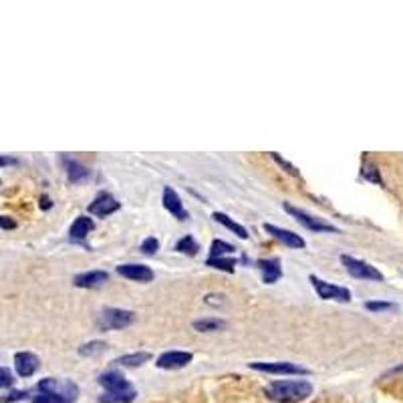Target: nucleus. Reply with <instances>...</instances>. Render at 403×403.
Masks as SVG:
<instances>
[{"instance_id":"obj_1","label":"nucleus","mask_w":403,"mask_h":403,"mask_svg":"<svg viewBox=\"0 0 403 403\" xmlns=\"http://www.w3.org/2000/svg\"><path fill=\"white\" fill-rule=\"evenodd\" d=\"M264 393L276 403H297L313 393V385L308 381H273Z\"/></svg>"},{"instance_id":"obj_2","label":"nucleus","mask_w":403,"mask_h":403,"mask_svg":"<svg viewBox=\"0 0 403 403\" xmlns=\"http://www.w3.org/2000/svg\"><path fill=\"white\" fill-rule=\"evenodd\" d=\"M341 262H343L345 271L351 274L353 278H361V281H373V283H383V274L371 266L369 262L359 261L355 256H349V254H343L341 256Z\"/></svg>"},{"instance_id":"obj_3","label":"nucleus","mask_w":403,"mask_h":403,"mask_svg":"<svg viewBox=\"0 0 403 403\" xmlns=\"http://www.w3.org/2000/svg\"><path fill=\"white\" fill-rule=\"evenodd\" d=\"M283 208L297 220L298 224H303L305 228H308V230H313V232H331V234H339V228H335V226L329 224V222H325V220H320V218L305 212V210H300V208H295V206H291V204H286V202L283 204Z\"/></svg>"},{"instance_id":"obj_4","label":"nucleus","mask_w":403,"mask_h":403,"mask_svg":"<svg viewBox=\"0 0 403 403\" xmlns=\"http://www.w3.org/2000/svg\"><path fill=\"white\" fill-rule=\"evenodd\" d=\"M308 281H310L313 288L317 291V295H319L323 300H337V303H349V300H351V291L345 288V286L331 285V283L323 281V278L315 276V274H310Z\"/></svg>"},{"instance_id":"obj_5","label":"nucleus","mask_w":403,"mask_h":403,"mask_svg":"<svg viewBox=\"0 0 403 403\" xmlns=\"http://www.w3.org/2000/svg\"><path fill=\"white\" fill-rule=\"evenodd\" d=\"M250 369L261 371V373H273V375H308L310 373L308 369L295 365L291 361H276V363L256 361V363H250Z\"/></svg>"},{"instance_id":"obj_6","label":"nucleus","mask_w":403,"mask_h":403,"mask_svg":"<svg viewBox=\"0 0 403 403\" xmlns=\"http://www.w3.org/2000/svg\"><path fill=\"white\" fill-rule=\"evenodd\" d=\"M38 392H53L59 393L63 397H67L69 402H75L79 397V387L73 383L71 380H55V377H47L36 385Z\"/></svg>"},{"instance_id":"obj_7","label":"nucleus","mask_w":403,"mask_h":403,"mask_svg":"<svg viewBox=\"0 0 403 403\" xmlns=\"http://www.w3.org/2000/svg\"><path fill=\"white\" fill-rule=\"evenodd\" d=\"M135 320V315L131 310H123V308H105L103 315H101V320L99 325L103 329H125L130 327L131 323Z\"/></svg>"},{"instance_id":"obj_8","label":"nucleus","mask_w":403,"mask_h":403,"mask_svg":"<svg viewBox=\"0 0 403 403\" xmlns=\"http://www.w3.org/2000/svg\"><path fill=\"white\" fill-rule=\"evenodd\" d=\"M262 228H264V232H266V234H271L273 238H276L278 242H283V244H285V246H288V248H305V246H307L305 238L300 236V234H295V232H291V230L278 228V226L268 224V222L262 226Z\"/></svg>"},{"instance_id":"obj_9","label":"nucleus","mask_w":403,"mask_h":403,"mask_svg":"<svg viewBox=\"0 0 403 403\" xmlns=\"http://www.w3.org/2000/svg\"><path fill=\"white\" fill-rule=\"evenodd\" d=\"M162 202H164V208H166L167 212L172 214L176 220L179 222H186L188 218H190V212L184 208V204H182V198L178 196V192L174 190V188H169L166 186L164 188V196H162Z\"/></svg>"},{"instance_id":"obj_10","label":"nucleus","mask_w":403,"mask_h":403,"mask_svg":"<svg viewBox=\"0 0 403 403\" xmlns=\"http://www.w3.org/2000/svg\"><path fill=\"white\" fill-rule=\"evenodd\" d=\"M119 208H121V204L111 194H99L95 200L87 206V212L97 218H107L109 214L117 212Z\"/></svg>"},{"instance_id":"obj_11","label":"nucleus","mask_w":403,"mask_h":403,"mask_svg":"<svg viewBox=\"0 0 403 403\" xmlns=\"http://www.w3.org/2000/svg\"><path fill=\"white\" fill-rule=\"evenodd\" d=\"M194 355L188 351H166L157 357L155 365L159 369H182L186 365H190Z\"/></svg>"},{"instance_id":"obj_12","label":"nucleus","mask_w":403,"mask_h":403,"mask_svg":"<svg viewBox=\"0 0 403 403\" xmlns=\"http://www.w3.org/2000/svg\"><path fill=\"white\" fill-rule=\"evenodd\" d=\"M117 274L135 283H152L155 276L154 271L145 264H121L117 266Z\"/></svg>"},{"instance_id":"obj_13","label":"nucleus","mask_w":403,"mask_h":403,"mask_svg":"<svg viewBox=\"0 0 403 403\" xmlns=\"http://www.w3.org/2000/svg\"><path fill=\"white\" fill-rule=\"evenodd\" d=\"M38 365H41V361H38V357H36L35 353L21 351V353L14 355V369H16V373H19L21 377H31V375H35Z\"/></svg>"},{"instance_id":"obj_14","label":"nucleus","mask_w":403,"mask_h":403,"mask_svg":"<svg viewBox=\"0 0 403 403\" xmlns=\"http://www.w3.org/2000/svg\"><path fill=\"white\" fill-rule=\"evenodd\" d=\"M256 266H258V271L262 273V281L266 285H274L283 276V266H281L278 258H258Z\"/></svg>"},{"instance_id":"obj_15","label":"nucleus","mask_w":403,"mask_h":403,"mask_svg":"<svg viewBox=\"0 0 403 403\" xmlns=\"http://www.w3.org/2000/svg\"><path fill=\"white\" fill-rule=\"evenodd\" d=\"M97 381H99V385H101L105 392H125V389H131L130 381L125 380L119 371H107V373H101Z\"/></svg>"},{"instance_id":"obj_16","label":"nucleus","mask_w":403,"mask_h":403,"mask_svg":"<svg viewBox=\"0 0 403 403\" xmlns=\"http://www.w3.org/2000/svg\"><path fill=\"white\" fill-rule=\"evenodd\" d=\"M109 281V273L105 271H89V273L77 274L73 278V285L79 286V288H97V286H103Z\"/></svg>"},{"instance_id":"obj_17","label":"nucleus","mask_w":403,"mask_h":403,"mask_svg":"<svg viewBox=\"0 0 403 403\" xmlns=\"http://www.w3.org/2000/svg\"><path fill=\"white\" fill-rule=\"evenodd\" d=\"M95 228L93 224V220L91 218H87V216H79L75 222L71 224V230H69V238H71V242H85V238L87 234L91 232Z\"/></svg>"},{"instance_id":"obj_18","label":"nucleus","mask_w":403,"mask_h":403,"mask_svg":"<svg viewBox=\"0 0 403 403\" xmlns=\"http://www.w3.org/2000/svg\"><path fill=\"white\" fill-rule=\"evenodd\" d=\"M63 164H65V169H67V178L73 184H79V182H85V179L89 178V169L83 164L71 159L69 155H63Z\"/></svg>"},{"instance_id":"obj_19","label":"nucleus","mask_w":403,"mask_h":403,"mask_svg":"<svg viewBox=\"0 0 403 403\" xmlns=\"http://www.w3.org/2000/svg\"><path fill=\"white\" fill-rule=\"evenodd\" d=\"M212 218L218 222V224H222V226H226L228 230H232L234 234H236L240 240H248V230L244 228L242 224H238V222H234L228 214H224V212H214L212 214Z\"/></svg>"},{"instance_id":"obj_20","label":"nucleus","mask_w":403,"mask_h":403,"mask_svg":"<svg viewBox=\"0 0 403 403\" xmlns=\"http://www.w3.org/2000/svg\"><path fill=\"white\" fill-rule=\"evenodd\" d=\"M135 389H125V392H105L99 395V403H131L135 399Z\"/></svg>"},{"instance_id":"obj_21","label":"nucleus","mask_w":403,"mask_h":403,"mask_svg":"<svg viewBox=\"0 0 403 403\" xmlns=\"http://www.w3.org/2000/svg\"><path fill=\"white\" fill-rule=\"evenodd\" d=\"M152 359V353L147 351H140V353H130V355H123L115 359L117 365H123V367H140L143 363H147Z\"/></svg>"},{"instance_id":"obj_22","label":"nucleus","mask_w":403,"mask_h":403,"mask_svg":"<svg viewBox=\"0 0 403 403\" xmlns=\"http://www.w3.org/2000/svg\"><path fill=\"white\" fill-rule=\"evenodd\" d=\"M198 250H200V244L196 242V238H194V236L179 238L178 244H176V252H179V254L196 256V254H198Z\"/></svg>"},{"instance_id":"obj_23","label":"nucleus","mask_w":403,"mask_h":403,"mask_svg":"<svg viewBox=\"0 0 403 403\" xmlns=\"http://www.w3.org/2000/svg\"><path fill=\"white\" fill-rule=\"evenodd\" d=\"M226 323L220 319H198L194 320V329L200 333H212V331H220L224 329Z\"/></svg>"},{"instance_id":"obj_24","label":"nucleus","mask_w":403,"mask_h":403,"mask_svg":"<svg viewBox=\"0 0 403 403\" xmlns=\"http://www.w3.org/2000/svg\"><path fill=\"white\" fill-rule=\"evenodd\" d=\"M234 250L236 248L224 240H214L212 246H210V258H224L226 254H232Z\"/></svg>"},{"instance_id":"obj_25","label":"nucleus","mask_w":403,"mask_h":403,"mask_svg":"<svg viewBox=\"0 0 403 403\" xmlns=\"http://www.w3.org/2000/svg\"><path fill=\"white\" fill-rule=\"evenodd\" d=\"M107 349V343L103 341H91V343H85L79 347V355L83 357H95L99 353H103Z\"/></svg>"},{"instance_id":"obj_26","label":"nucleus","mask_w":403,"mask_h":403,"mask_svg":"<svg viewBox=\"0 0 403 403\" xmlns=\"http://www.w3.org/2000/svg\"><path fill=\"white\" fill-rule=\"evenodd\" d=\"M33 403H71L67 397L53 392H38V395L33 397Z\"/></svg>"},{"instance_id":"obj_27","label":"nucleus","mask_w":403,"mask_h":403,"mask_svg":"<svg viewBox=\"0 0 403 403\" xmlns=\"http://www.w3.org/2000/svg\"><path fill=\"white\" fill-rule=\"evenodd\" d=\"M208 266L212 268H220V271H226V273H234V266H236V261L234 258H208L206 262Z\"/></svg>"},{"instance_id":"obj_28","label":"nucleus","mask_w":403,"mask_h":403,"mask_svg":"<svg viewBox=\"0 0 403 403\" xmlns=\"http://www.w3.org/2000/svg\"><path fill=\"white\" fill-rule=\"evenodd\" d=\"M365 308L371 310V313H383V310H395L397 305L387 303V300H367V303H365Z\"/></svg>"},{"instance_id":"obj_29","label":"nucleus","mask_w":403,"mask_h":403,"mask_svg":"<svg viewBox=\"0 0 403 403\" xmlns=\"http://www.w3.org/2000/svg\"><path fill=\"white\" fill-rule=\"evenodd\" d=\"M271 157H273V159H274V162H276V164H278V166L285 169L286 174H291L293 178H300V172H298L297 167L293 166V164H288L286 159H283V157L276 154V152H273V154H271Z\"/></svg>"},{"instance_id":"obj_30","label":"nucleus","mask_w":403,"mask_h":403,"mask_svg":"<svg viewBox=\"0 0 403 403\" xmlns=\"http://www.w3.org/2000/svg\"><path fill=\"white\" fill-rule=\"evenodd\" d=\"M363 178L369 179V182H375V184H383V179H381L380 176V169H377V166H373V164H365L363 166Z\"/></svg>"},{"instance_id":"obj_31","label":"nucleus","mask_w":403,"mask_h":403,"mask_svg":"<svg viewBox=\"0 0 403 403\" xmlns=\"http://www.w3.org/2000/svg\"><path fill=\"white\" fill-rule=\"evenodd\" d=\"M157 250H159V242H157V238H155V236L145 238V240L142 242L143 254H147V256H154Z\"/></svg>"},{"instance_id":"obj_32","label":"nucleus","mask_w":403,"mask_h":403,"mask_svg":"<svg viewBox=\"0 0 403 403\" xmlns=\"http://www.w3.org/2000/svg\"><path fill=\"white\" fill-rule=\"evenodd\" d=\"M12 383H14V375H12L11 369L0 367V389L12 387Z\"/></svg>"},{"instance_id":"obj_33","label":"nucleus","mask_w":403,"mask_h":403,"mask_svg":"<svg viewBox=\"0 0 403 403\" xmlns=\"http://www.w3.org/2000/svg\"><path fill=\"white\" fill-rule=\"evenodd\" d=\"M0 228H4V230H12V228H16V222L11 220L9 216H0Z\"/></svg>"},{"instance_id":"obj_34","label":"nucleus","mask_w":403,"mask_h":403,"mask_svg":"<svg viewBox=\"0 0 403 403\" xmlns=\"http://www.w3.org/2000/svg\"><path fill=\"white\" fill-rule=\"evenodd\" d=\"M24 395H26V392H12L9 393L6 397H2V402L9 403V402H16V399H24Z\"/></svg>"},{"instance_id":"obj_35","label":"nucleus","mask_w":403,"mask_h":403,"mask_svg":"<svg viewBox=\"0 0 403 403\" xmlns=\"http://www.w3.org/2000/svg\"><path fill=\"white\" fill-rule=\"evenodd\" d=\"M14 164H16V159H14V157H9V155H0V167L14 166Z\"/></svg>"},{"instance_id":"obj_36","label":"nucleus","mask_w":403,"mask_h":403,"mask_svg":"<svg viewBox=\"0 0 403 403\" xmlns=\"http://www.w3.org/2000/svg\"><path fill=\"white\" fill-rule=\"evenodd\" d=\"M41 208H45V210L51 208V200H48L47 196H43V198H41Z\"/></svg>"}]
</instances>
